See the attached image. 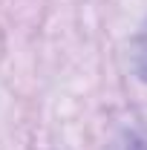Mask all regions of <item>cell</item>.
Listing matches in <instances>:
<instances>
[{"mask_svg":"<svg viewBox=\"0 0 147 150\" xmlns=\"http://www.w3.org/2000/svg\"><path fill=\"white\" fill-rule=\"evenodd\" d=\"M133 61H136V72H139V78L147 81V23L141 26V32H139V38H136Z\"/></svg>","mask_w":147,"mask_h":150,"instance_id":"6da1fadb","label":"cell"}]
</instances>
